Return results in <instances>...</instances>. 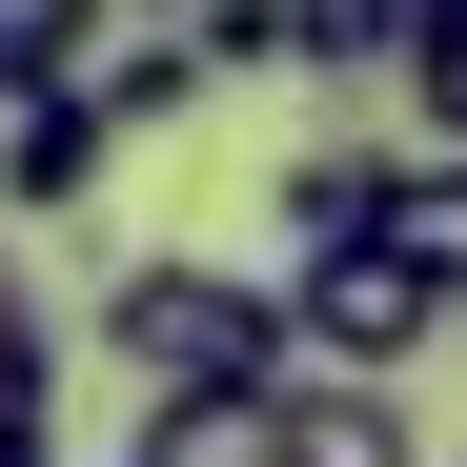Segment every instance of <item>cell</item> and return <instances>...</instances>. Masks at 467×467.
<instances>
[{
	"label": "cell",
	"instance_id": "6da1fadb",
	"mask_svg": "<svg viewBox=\"0 0 467 467\" xmlns=\"http://www.w3.org/2000/svg\"><path fill=\"white\" fill-rule=\"evenodd\" d=\"M82 346H102L122 386H285V366H305V346H285V285H265V265H183V244L122 265V285L82 305Z\"/></svg>",
	"mask_w": 467,
	"mask_h": 467
},
{
	"label": "cell",
	"instance_id": "7a4b0ae2",
	"mask_svg": "<svg viewBox=\"0 0 467 467\" xmlns=\"http://www.w3.org/2000/svg\"><path fill=\"white\" fill-rule=\"evenodd\" d=\"M447 326H467V285H427L386 223H366V244H285V346H305V366H346V386H407Z\"/></svg>",
	"mask_w": 467,
	"mask_h": 467
},
{
	"label": "cell",
	"instance_id": "3957f363",
	"mask_svg": "<svg viewBox=\"0 0 467 467\" xmlns=\"http://www.w3.org/2000/svg\"><path fill=\"white\" fill-rule=\"evenodd\" d=\"M102 163H122L102 82H0V223H82Z\"/></svg>",
	"mask_w": 467,
	"mask_h": 467
},
{
	"label": "cell",
	"instance_id": "277c9868",
	"mask_svg": "<svg viewBox=\"0 0 467 467\" xmlns=\"http://www.w3.org/2000/svg\"><path fill=\"white\" fill-rule=\"evenodd\" d=\"M122 467H285V386H142Z\"/></svg>",
	"mask_w": 467,
	"mask_h": 467
},
{
	"label": "cell",
	"instance_id": "5b68a950",
	"mask_svg": "<svg viewBox=\"0 0 467 467\" xmlns=\"http://www.w3.org/2000/svg\"><path fill=\"white\" fill-rule=\"evenodd\" d=\"M285 467H427L407 386H346V366H285Z\"/></svg>",
	"mask_w": 467,
	"mask_h": 467
},
{
	"label": "cell",
	"instance_id": "8992f818",
	"mask_svg": "<svg viewBox=\"0 0 467 467\" xmlns=\"http://www.w3.org/2000/svg\"><path fill=\"white\" fill-rule=\"evenodd\" d=\"M0 467H61V326L21 265H0Z\"/></svg>",
	"mask_w": 467,
	"mask_h": 467
},
{
	"label": "cell",
	"instance_id": "52a82bcc",
	"mask_svg": "<svg viewBox=\"0 0 467 467\" xmlns=\"http://www.w3.org/2000/svg\"><path fill=\"white\" fill-rule=\"evenodd\" d=\"M386 183H407V142H305V163H285V244H366Z\"/></svg>",
	"mask_w": 467,
	"mask_h": 467
},
{
	"label": "cell",
	"instance_id": "ba28073f",
	"mask_svg": "<svg viewBox=\"0 0 467 467\" xmlns=\"http://www.w3.org/2000/svg\"><path fill=\"white\" fill-rule=\"evenodd\" d=\"M203 102H223V61H203L183 21H163V41H122V61H102V122H122V142H163V122H203Z\"/></svg>",
	"mask_w": 467,
	"mask_h": 467
},
{
	"label": "cell",
	"instance_id": "9c48e42d",
	"mask_svg": "<svg viewBox=\"0 0 467 467\" xmlns=\"http://www.w3.org/2000/svg\"><path fill=\"white\" fill-rule=\"evenodd\" d=\"M386 244L427 285H467V142H407V183H386Z\"/></svg>",
	"mask_w": 467,
	"mask_h": 467
},
{
	"label": "cell",
	"instance_id": "30bf717a",
	"mask_svg": "<svg viewBox=\"0 0 467 467\" xmlns=\"http://www.w3.org/2000/svg\"><path fill=\"white\" fill-rule=\"evenodd\" d=\"M285 61L305 82H386L407 61V0H285Z\"/></svg>",
	"mask_w": 467,
	"mask_h": 467
},
{
	"label": "cell",
	"instance_id": "8fae6325",
	"mask_svg": "<svg viewBox=\"0 0 467 467\" xmlns=\"http://www.w3.org/2000/svg\"><path fill=\"white\" fill-rule=\"evenodd\" d=\"M407 142H467V0H407Z\"/></svg>",
	"mask_w": 467,
	"mask_h": 467
},
{
	"label": "cell",
	"instance_id": "7c38bea8",
	"mask_svg": "<svg viewBox=\"0 0 467 467\" xmlns=\"http://www.w3.org/2000/svg\"><path fill=\"white\" fill-rule=\"evenodd\" d=\"M163 21L223 61V82H244V61H285V0H163Z\"/></svg>",
	"mask_w": 467,
	"mask_h": 467
}]
</instances>
